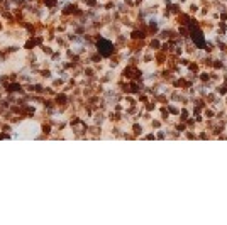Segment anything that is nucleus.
I'll list each match as a JSON object with an SVG mask.
<instances>
[{"label": "nucleus", "mask_w": 227, "mask_h": 225, "mask_svg": "<svg viewBox=\"0 0 227 225\" xmlns=\"http://www.w3.org/2000/svg\"><path fill=\"white\" fill-rule=\"evenodd\" d=\"M98 49H100V53L103 54V56H109V54L112 53V44L109 43V41H103V39H102L100 43H98Z\"/></svg>", "instance_id": "1"}]
</instances>
